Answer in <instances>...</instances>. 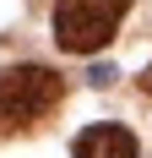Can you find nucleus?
<instances>
[{"instance_id":"nucleus-4","label":"nucleus","mask_w":152,"mask_h":158,"mask_svg":"<svg viewBox=\"0 0 152 158\" xmlns=\"http://www.w3.org/2000/svg\"><path fill=\"white\" fill-rule=\"evenodd\" d=\"M87 77H92V87H109V82H114V65H92Z\"/></svg>"},{"instance_id":"nucleus-3","label":"nucleus","mask_w":152,"mask_h":158,"mask_svg":"<svg viewBox=\"0 0 152 158\" xmlns=\"http://www.w3.org/2000/svg\"><path fill=\"white\" fill-rule=\"evenodd\" d=\"M71 153L76 158H136V136L125 126H87L71 142Z\"/></svg>"},{"instance_id":"nucleus-1","label":"nucleus","mask_w":152,"mask_h":158,"mask_svg":"<svg viewBox=\"0 0 152 158\" xmlns=\"http://www.w3.org/2000/svg\"><path fill=\"white\" fill-rule=\"evenodd\" d=\"M130 0H54V44L65 55H98L125 22Z\"/></svg>"},{"instance_id":"nucleus-2","label":"nucleus","mask_w":152,"mask_h":158,"mask_svg":"<svg viewBox=\"0 0 152 158\" xmlns=\"http://www.w3.org/2000/svg\"><path fill=\"white\" fill-rule=\"evenodd\" d=\"M60 98H65V82L49 65H6L0 71V120H11V126L44 120Z\"/></svg>"},{"instance_id":"nucleus-5","label":"nucleus","mask_w":152,"mask_h":158,"mask_svg":"<svg viewBox=\"0 0 152 158\" xmlns=\"http://www.w3.org/2000/svg\"><path fill=\"white\" fill-rule=\"evenodd\" d=\"M141 87H147V93H152V65H147V71H141Z\"/></svg>"}]
</instances>
